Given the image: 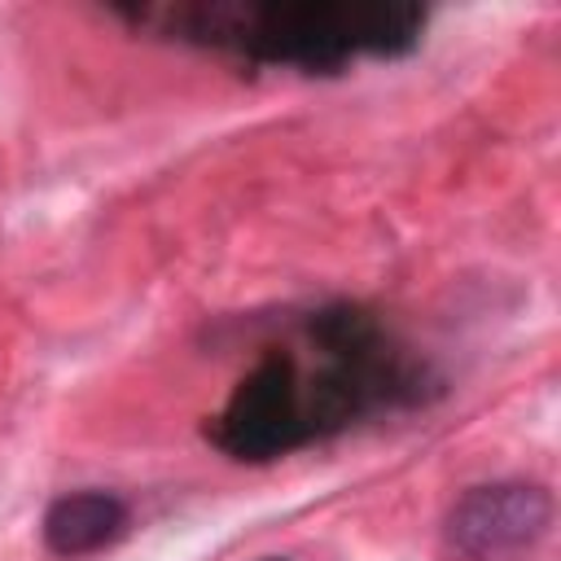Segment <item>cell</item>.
<instances>
[{
	"label": "cell",
	"mask_w": 561,
	"mask_h": 561,
	"mask_svg": "<svg viewBox=\"0 0 561 561\" xmlns=\"http://www.w3.org/2000/svg\"><path fill=\"white\" fill-rule=\"evenodd\" d=\"M131 522V508L123 495L114 491H70V495H57L44 513V548L61 561H79V557H92V552H105L110 543L123 539Z\"/></svg>",
	"instance_id": "4"
},
{
	"label": "cell",
	"mask_w": 561,
	"mask_h": 561,
	"mask_svg": "<svg viewBox=\"0 0 561 561\" xmlns=\"http://www.w3.org/2000/svg\"><path fill=\"white\" fill-rule=\"evenodd\" d=\"M210 443L232 460H276L307 447L294 386V351L272 346L228 394L210 421Z\"/></svg>",
	"instance_id": "2"
},
{
	"label": "cell",
	"mask_w": 561,
	"mask_h": 561,
	"mask_svg": "<svg viewBox=\"0 0 561 561\" xmlns=\"http://www.w3.org/2000/svg\"><path fill=\"white\" fill-rule=\"evenodd\" d=\"M263 561H289V557H263Z\"/></svg>",
	"instance_id": "5"
},
{
	"label": "cell",
	"mask_w": 561,
	"mask_h": 561,
	"mask_svg": "<svg viewBox=\"0 0 561 561\" xmlns=\"http://www.w3.org/2000/svg\"><path fill=\"white\" fill-rule=\"evenodd\" d=\"M552 526V495L539 482H482L469 486L443 517V539L465 561H500L535 548Z\"/></svg>",
	"instance_id": "3"
},
{
	"label": "cell",
	"mask_w": 561,
	"mask_h": 561,
	"mask_svg": "<svg viewBox=\"0 0 561 561\" xmlns=\"http://www.w3.org/2000/svg\"><path fill=\"white\" fill-rule=\"evenodd\" d=\"M118 18L180 44L311 75H333L355 57H399L425 26L408 0H180L118 9Z\"/></svg>",
	"instance_id": "1"
}]
</instances>
